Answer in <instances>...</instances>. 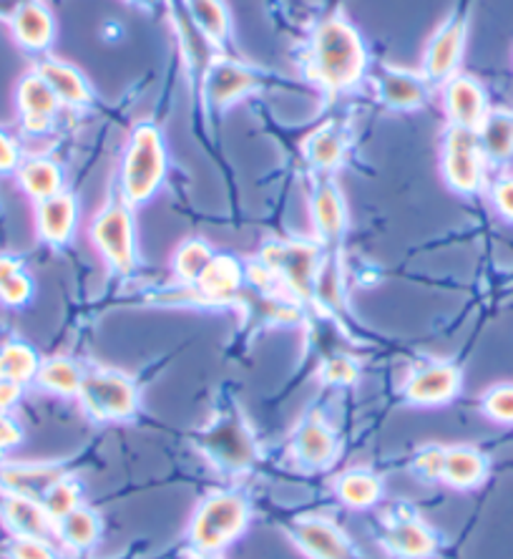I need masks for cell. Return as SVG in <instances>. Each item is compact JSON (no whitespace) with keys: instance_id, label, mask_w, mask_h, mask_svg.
Wrapping results in <instances>:
<instances>
[{"instance_id":"cell-1","label":"cell","mask_w":513,"mask_h":559,"mask_svg":"<svg viewBox=\"0 0 513 559\" xmlns=\"http://www.w3.org/2000/svg\"><path fill=\"white\" fill-rule=\"evenodd\" d=\"M366 46L360 33L345 19L322 21L312 33L308 73L325 92H345L366 73Z\"/></svg>"},{"instance_id":"cell-2","label":"cell","mask_w":513,"mask_h":559,"mask_svg":"<svg viewBox=\"0 0 513 559\" xmlns=\"http://www.w3.org/2000/svg\"><path fill=\"white\" fill-rule=\"evenodd\" d=\"M167 175V152L159 129L142 124L131 136L127 156H123L121 187L131 204H142L162 187Z\"/></svg>"},{"instance_id":"cell-3","label":"cell","mask_w":513,"mask_h":559,"mask_svg":"<svg viewBox=\"0 0 513 559\" xmlns=\"http://www.w3.org/2000/svg\"><path fill=\"white\" fill-rule=\"evenodd\" d=\"M250 522V504L239 495H214L204 501L192 522V542L196 549L212 555L227 547Z\"/></svg>"},{"instance_id":"cell-4","label":"cell","mask_w":513,"mask_h":559,"mask_svg":"<svg viewBox=\"0 0 513 559\" xmlns=\"http://www.w3.org/2000/svg\"><path fill=\"white\" fill-rule=\"evenodd\" d=\"M262 265L275 275L279 283L287 285L295 295L308 300L314 295V283H318L320 260L318 248L305 240H285L270 242L262 250Z\"/></svg>"},{"instance_id":"cell-5","label":"cell","mask_w":513,"mask_h":559,"mask_svg":"<svg viewBox=\"0 0 513 559\" xmlns=\"http://www.w3.org/2000/svg\"><path fill=\"white\" fill-rule=\"evenodd\" d=\"M81 404L86 414L96 421H116V418H129L136 411V389L123 373L116 371H91L81 381L79 391Z\"/></svg>"},{"instance_id":"cell-6","label":"cell","mask_w":513,"mask_h":559,"mask_svg":"<svg viewBox=\"0 0 513 559\" xmlns=\"http://www.w3.org/2000/svg\"><path fill=\"white\" fill-rule=\"evenodd\" d=\"M200 447L214 464L229 472H242L252 466L256 456L252 433L237 414L219 416L212 426H206L200 436Z\"/></svg>"},{"instance_id":"cell-7","label":"cell","mask_w":513,"mask_h":559,"mask_svg":"<svg viewBox=\"0 0 513 559\" xmlns=\"http://www.w3.org/2000/svg\"><path fill=\"white\" fill-rule=\"evenodd\" d=\"M443 175L456 192H476L484 179V146L476 131L453 127L443 146Z\"/></svg>"},{"instance_id":"cell-8","label":"cell","mask_w":513,"mask_h":559,"mask_svg":"<svg viewBox=\"0 0 513 559\" xmlns=\"http://www.w3.org/2000/svg\"><path fill=\"white\" fill-rule=\"evenodd\" d=\"M91 235L116 273H129L134 267V227H131L129 210L121 202H111L96 217Z\"/></svg>"},{"instance_id":"cell-9","label":"cell","mask_w":513,"mask_h":559,"mask_svg":"<svg viewBox=\"0 0 513 559\" xmlns=\"http://www.w3.org/2000/svg\"><path fill=\"white\" fill-rule=\"evenodd\" d=\"M260 84V73L242 61L214 56L204 73V98L212 109H225Z\"/></svg>"},{"instance_id":"cell-10","label":"cell","mask_w":513,"mask_h":559,"mask_svg":"<svg viewBox=\"0 0 513 559\" xmlns=\"http://www.w3.org/2000/svg\"><path fill=\"white\" fill-rule=\"evenodd\" d=\"M461 389V373L451 364H430L410 376L405 393L413 404H449Z\"/></svg>"},{"instance_id":"cell-11","label":"cell","mask_w":513,"mask_h":559,"mask_svg":"<svg viewBox=\"0 0 513 559\" xmlns=\"http://www.w3.org/2000/svg\"><path fill=\"white\" fill-rule=\"evenodd\" d=\"M463 44H466V21L461 15H453L430 40L426 51V76L433 81L449 79L461 61Z\"/></svg>"},{"instance_id":"cell-12","label":"cell","mask_w":513,"mask_h":559,"mask_svg":"<svg viewBox=\"0 0 513 559\" xmlns=\"http://www.w3.org/2000/svg\"><path fill=\"white\" fill-rule=\"evenodd\" d=\"M58 106H61V102H58L53 88L46 84V79L38 71L23 76L19 84V109L23 127L33 131V134H40V131L51 127Z\"/></svg>"},{"instance_id":"cell-13","label":"cell","mask_w":513,"mask_h":559,"mask_svg":"<svg viewBox=\"0 0 513 559\" xmlns=\"http://www.w3.org/2000/svg\"><path fill=\"white\" fill-rule=\"evenodd\" d=\"M445 109L453 119V127L478 131L486 119L484 88L468 76H451L445 86Z\"/></svg>"},{"instance_id":"cell-14","label":"cell","mask_w":513,"mask_h":559,"mask_svg":"<svg viewBox=\"0 0 513 559\" xmlns=\"http://www.w3.org/2000/svg\"><path fill=\"white\" fill-rule=\"evenodd\" d=\"M295 539L312 559H350L353 555L345 534L325 520H302L295 527Z\"/></svg>"},{"instance_id":"cell-15","label":"cell","mask_w":513,"mask_h":559,"mask_svg":"<svg viewBox=\"0 0 513 559\" xmlns=\"http://www.w3.org/2000/svg\"><path fill=\"white\" fill-rule=\"evenodd\" d=\"M3 520L19 537L46 539L53 530V516L46 512L44 501L23 495H11L3 501Z\"/></svg>"},{"instance_id":"cell-16","label":"cell","mask_w":513,"mask_h":559,"mask_svg":"<svg viewBox=\"0 0 513 559\" xmlns=\"http://www.w3.org/2000/svg\"><path fill=\"white\" fill-rule=\"evenodd\" d=\"M378 96L393 109H416L426 102V84L423 79L410 71L401 69H380L375 76Z\"/></svg>"},{"instance_id":"cell-17","label":"cell","mask_w":513,"mask_h":559,"mask_svg":"<svg viewBox=\"0 0 513 559\" xmlns=\"http://www.w3.org/2000/svg\"><path fill=\"white\" fill-rule=\"evenodd\" d=\"M76 200L71 194L58 192L38 204V233L46 242L63 245L69 242L76 225Z\"/></svg>"},{"instance_id":"cell-18","label":"cell","mask_w":513,"mask_h":559,"mask_svg":"<svg viewBox=\"0 0 513 559\" xmlns=\"http://www.w3.org/2000/svg\"><path fill=\"white\" fill-rule=\"evenodd\" d=\"M385 547L395 557L426 559L436 552V537L420 520H398L385 532Z\"/></svg>"},{"instance_id":"cell-19","label":"cell","mask_w":513,"mask_h":559,"mask_svg":"<svg viewBox=\"0 0 513 559\" xmlns=\"http://www.w3.org/2000/svg\"><path fill=\"white\" fill-rule=\"evenodd\" d=\"M239 285H242V267L227 254L212 258L200 280H196L200 295L210 302H229L239 293Z\"/></svg>"},{"instance_id":"cell-20","label":"cell","mask_w":513,"mask_h":559,"mask_svg":"<svg viewBox=\"0 0 513 559\" xmlns=\"http://www.w3.org/2000/svg\"><path fill=\"white\" fill-rule=\"evenodd\" d=\"M13 33L31 51H40L53 40V15L44 3L28 0L13 13Z\"/></svg>"},{"instance_id":"cell-21","label":"cell","mask_w":513,"mask_h":559,"mask_svg":"<svg viewBox=\"0 0 513 559\" xmlns=\"http://www.w3.org/2000/svg\"><path fill=\"white\" fill-rule=\"evenodd\" d=\"M61 468L53 464H19L3 468L0 481H3V487L11 491V495L40 499L46 495V489L51 487L53 481L61 479Z\"/></svg>"},{"instance_id":"cell-22","label":"cell","mask_w":513,"mask_h":559,"mask_svg":"<svg viewBox=\"0 0 513 559\" xmlns=\"http://www.w3.org/2000/svg\"><path fill=\"white\" fill-rule=\"evenodd\" d=\"M347 142H350L347 129L343 124H337V121H330V124L320 127L308 136V142H305V154H308L312 167L327 171L335 169L337 164L343 162Z\"/></svg>"},{"instance_id":"cell-23","label":"cell","mask_w":513,"mask_h":559,"mask_svg":"<svg viewBox=\"0 0 513 559\" xmlns=\"http://www.w3.org/2000/svg\"><path fill=\"white\" fill-rule=\"evenodd\" d=\"M40 76L46 79V84L53 88L58 102L69 106H84L91 102V88L86 84L84 73L63 61H44L38 69Z\"/></svg>"},{"instance_id":"cell-24","label":"cell","mask_w":513,"mask_h":559,"mask_svg":"<svg viewBox=\"0 0 513 559\" xmlns=\"http://www.w3.org/2000/svg\"><path fill=\"white\" fill-rule=\"evenodd\" d=\"M295 449L297 456L310 466H327L337 454V439L320 418H310L300 429V433H297Z\"/></svg>"},{"instance_id":"cell-25","label":"cell","mask_w":513,"mask_h":559,"mask_svg":"<svg viewBox=\"0 0 513 559\" xmlns=\"http://www.w3.org/2000/svg\"><path fill=\"white\" fill-rule=\"evenodd\" d=\"M312 217H314V227L320 229L322 237H327V240L341 237L347 225L341 189L335 185H320L318 192L312 197Z\"/></svg>"},{"instance_id":"cell-26","label":"cell","mask_w":513,"mask_h":559,"mask_svg":"<svg viewBox=\"0 0 513 559\" xmlns=\"http://www.w3.org/2000/svg\"><path fill=\"white\" fill-rule=\"evenodd\" d=\"M486 474V459L478 454L476 449L458 447L445 451V466H443V479L451 484V487L468 489L476 487L478 481L484 479Z\"/></svg>"},{"instance_id":"cell-27","label":"cell","mask_w":513,"mask_h":559,"mask_svg":"<svg viewBox=\"0 0 513 559\" xmlns=\"http://www.w3.org/2000/svg\"><path fill=\"white\" fill-rule=\"evenodd\" d=\"M189 19L210 44H225L229 36V13L222 0H187Z\"/></svg>"},{"instance_id":"cell-28","label":"cell","mask_w":513,"mask_h":559,"mask_svg":"<svg viewBox=\"0 0 513 559\" xmlns=\"http://www.w3.org/2000/svg\"><path fill=\"white\" fill-rule=\"evenodd\" d=\"M19 179L26 192L33 197V200L44 202L48 197H53L61 192V169L58 164L51 159H31L21 167Z\"/></svg>"},{"instance_id":"cell-29","label":"cell","mask_w":513,"mask_h":559,"mask_svg":"<svg viewBox=\"0 0 513 559\" xmlns=\"http://www.w3.org/2000/svg\"><path fill=\"white\" fill-rule=\"evenodd\" d=\"M481 146L484 154L491 156V159H509L513 156V117L506 111H493L486 114L481 124Z\"/></svg>"},{"instance_id":"cell-30","label":"cell","mask_w":513,"mask_h":559,"mask_svg":"<svg viewBox=\"0 0 513 559\" xmlns=\"http://www.w3.org/2000/svg\"><path fill=\"white\" fill-rule=\"evenodd\" d=\"M81 381V368L69 358H51L38 368V383L58 396H79Z\"/></svg>"},{"instance_id":"cell-31","label":"cell","mask_w":513,"mask_h":559,"mask_svg":"<svg viewBox=\"0 0 513 559\" xmlns=\"http://www.w3.org/2000/svg\"><path fill=\"white\" fill-rule=\"evenodd\" d=\"M98 530H102L98 514L84 507L73 509L71 514L63 516V520H58V534H61V539L73 549H86L94 545Z\"/></svg>"},{"instance_id":"cell-32","label":"cell","mask_w":513,"mask_h":559,"mask_svg":"<svg viewBox=\"0 0 513 559\" xmlns=\"http://www.w3.org/2000/svg\"><path fill=\"white\" fill-rule=\"evenodd\" d=\"M33 285L19 258L0 254V300L5 306H23L31 298Z\"/></svg>"},{"instance_id":"cell-33","label":"cell","mask_w":513,"mask_h":559,"mask_svg":"<svg viewBox=\"0 0 513 559\" xmlns=\"http://www.w3.org/2000/svg\"><path fill=\"white\" fill-rule=\"evenodd\" d=\"M38 356L26 343H8L0 350V378L15 383H26L38 376Z\"/></svg>"},{"instance_id":"cell-34","label":"cell","mask_w":513,"mask_h":559,"mask_svg":"<svg viewBox=\"0 0 513 559\" xmlns=\"http://www.w3.org/2000/svg\"><path fill=\"white\" fill-rule=\"evenodd\" d=\"M337 495L350 507H370L380 497V481L370 472H347L337 481Z\"/></svg>"},{"instance_id":"cell-35","label":"cell","mask_w":513,"mask_h":559,"mask_svg":"<svg viewBox=\"0 0 513 559\" xmlns=\"http://www.w3.org/2000/svg\"><path fill=\"white\" fill-rule=\"evenodd\" d=\"M212 250L210 245L202 240H189L181 245L174 254V273L179 275L181 283H196L200 275L206 270V265L212 262Z\"/></svg>"},{"instance_id":"cell-36","label":"cell","mask_w":513,"mask_h":559,"mask_svg":"<svg viewBox=\"0 0 513 559\" xmlns=\"http://www.w3.org/2000/svg\"><path fill=\"white\" fill-rule=\"evenodd\" d=\"M79 499H81V487L69 476H61V479L53 481L51 487L46 489V495L40 497L44 501L46 512L53 516V520H63L65 514H71L73 509H79Z\"/></svg>"},{"instance_id":"cell-37","label":"cell","mask_w":513,"mask_h":559,"mask_svg":"<svg viewBox=\"0 0 513 559\" xmlns=\"http://www.w3.org/2000/svg\"><path fill=\"white\" fill-rule=\"evenodd\" d=\"M484 411L496 421L513 424V385H496L486 393Z\"/></svg>"},{"instance_id":"cell-38","label":"cell","mask_w":513,"mask_h":559,"mask_svg":"<svg viewBox=\"0 0 513 559\" xmlns=\"http://www.w3.org/2000/svg\"><path fill=\"white\" fill-rule=\"evenodd\" d=\"M8 555H11V559H56L53 549L46 545V539L38 537H15Z\"/></svg>"},{"instance_id":"cell-39","label":"cell","mask_w":513,"mask_h":559,"mask_svg":"<svg viewBox=\"0 0 513 559\" xmlns=\"http://www.w3.org/2000/svg\"><path fill=\"white\" fill-rule=\"evenodd\" d=\"M355 376H358V366H355L353 358L347 356L327 358L325 366H322V378H325L327 383H353Z\"/></svg>"},{"instance_id":"cell-40","label":"cell","mask_w":513,"mask_h":559,"mask_svg":"<svg viewBox=\"0 0 513 559\" xmlns=\"http://www.w3.org/2000/svg\"><path fill=\"white\" fill-rule=\"evenodd\" d=\"M443 466H445V451L438 447H428L416 456V468L426 479H443Z\"/></svg>"},{"instance_id":"cell-41","label":"cell","mask_w":513,"mask_h":559,"mask_svg":"<svg viewBox=\"0 0 513 559\" xmlns=\"http://www.w3.org/2000/svg\"><path fill=\"white\" fill-rule=\"evenodd\" d=\"M19 164H21L19 146H15L11 136L0 131V175H3V171H13Z\"/></svg>"},{"instance_id":"cell-42","label":"cell","mask_w":513,"mask_h":559,"mask_svg":"<svg viewBox=\"0 0 513 559\" xmlns=\"http://www.w3.org/2000/svg\"><path fill=\"white\" fill-rule=\"evenodd\" d=\"M21 436L23 433L19 429V424L0 411V449H11L15 443H21Z\"/></svg>"},{"instance_id":"cell-43","label":"cell","mask_w":513,"mask_h":559,"mask_svg":"<svg viewBox=\"0 0 513 559\" xmlns=\"http://www.w3.org/2000/svg\"><path fill=\"white\" fill-rule=\"evenodd\" d=\"M493 200H496V204H499L501 215L513 219V179H503V182L496 187Z\"/></svg>"},{"instance_id":"cell-44","label":"cell","mask_w":513,"mask_h":559,"mask_svg":"<svg viewBox=\"0 0 513 559\" xmlns=\"http://www.w3.org/2000/svg\"><path fill=\"white\" fill-rule=\"evenodd\" d=\"M19 399H21V383L5 381V378H0V411L5 414V411L11 408Z\"/></svg>"},{"instance_id":"cell-45","label":"cell","mask_w":513,"mask_h":559,"mask_svg":"<svg viewBox=\"0 0 513 559\" xmlns=\"http://www.w3.org/2000/svg\"><path fill=\"white\" fill-rule=\"evenodd\" d=\"M131 3H136V5H144V8H152V5L159 3V0H131Z\"/></svg>"},{"instance_id":"cell-46","label":"cell","mask_w":513,"mask_h":559,"mask_svg":"<svg viewBox=\"0 0 513 559\" xmlns=\"http://www.w3.org/2000/svg\"><path fill=\"white\" fill-rule=\"evenodd\" d=\"M3 456H5V449H0V464H3Z\"/></svg>"},{"instance_id":"cell-47","label":"cell","mask_w":513,"mask_h":559,"mask_svg":"<svg viewBox=\"0 0 513 559\" xmlns=\"http://www.w3.org/2000/svg\"><path fill=\"white\" fill-rule=\"evenodd\" d=\"M206 559H219V557H206Z\"/></svg>"}]
</instances>
